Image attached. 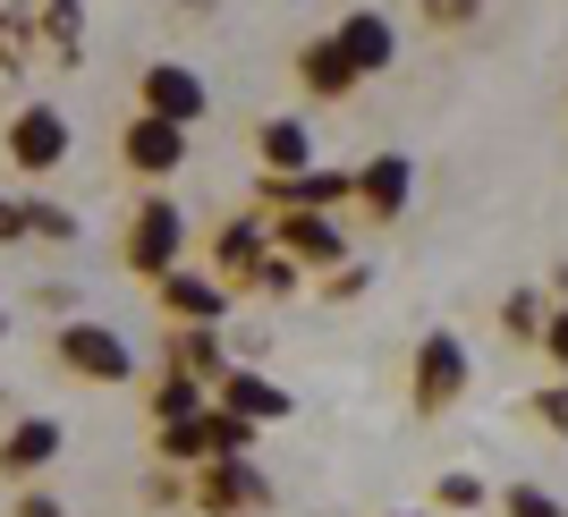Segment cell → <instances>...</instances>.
Returning <instances> with one entry per match:
<instances>
[{
    "label": "cell",
    "instance_id": "1",
    "mask_svg": "<svg viewBox=\"0 0 568 517\" xmlns=\"http://www.w3.org/2000/svg\"><path fill=\"white\" fill-rule=\"evenodd\" d=\"M43 356H51L69 382H94V391L136 382V348H128L111 323H94V314H60V331L43 339Z\"/></svg>",
    "mask_w": 568,
    "mask_h": 517
},
{
    "label": "cell",
    "instance_id": "2",
    "mask_svg": "<svg viewBox=\"0 0 568 517\" xmlns=\"http://www.w3.org/2000/svg\"><path fill=\"white\" fill-rule=\"evenodd\" d=\"M179 255H187V212L170 204L162 187L136 195L128 230H119V263H128L136 281H170V272H179Z\"/></svg>",
    "mask_w": 568,
    "mask_h": 517
},
{
    "label": "cell",
    "instance_id": "3",
    "mask_svg": "<svg viewBox=\"0 0 568 517\" xmlns=\"http://www.w3.org/2000/svg\"><path fill=\"white\" fill-rule=\"evenodd\" d=\"M475 382V356L458 331H425L416 339V382H407V399H416V416H450L458 399H467Z\"/></svg>",
    "mask_w": 568,
    "mask_h": 517
},
{
    "label": "cell",
    "instance_id": "4",
    "mask_svg": "<svg viewBox=\"0 0 568 517\" xmlns=\"http://www.w3.org/2000/svg\"><path fill=\"white\" fill-rule=\"evenodd\" d=\"M69 111H60V102H18V111H9V128H0V153H9V162L26 170V179H51V170L69 162Z\"/></svg>",
    "mask_w": 568,
    "mask_h": 517
},
{
    "label": "cell",
    "instance_id": "5",
    "mask_svg": "<svg viewBox=\"0 0 568 517\" xmlns=\"http://www.w3.org/2000/svg\"><path fill=\"white\" fill-rule=\"evenodd\" d=\"M187 136L195 128H170V119H128L119 128V170L128 179H144V187H162V179H179V162H187Z\"/></svg>",
    "mask_w": 568,
    "mask_h": 517
},
{
    "label": "cell",
    "instance_id": "6",
    "mask_svg": "<svg viewBox=\"0 0 568 517\" xmlns=\"http://www.w3.org/2000/svg\"><path fill=\"white\" fill-rule=\"evenodd\" d=\"M136 111L170 119V128H195V119L213 111V94H204V77H195L187 60H153V69L136 77Z\"/></svg>",
    "mask_w": 568,
    "mask_h": 517
},
{
    "label": "cell",
    "instance_id": "7",
    "mask_svg": "<svg viewBox=\"0 0 568 517\" xmlns=\"http://www.w3.org/2000/svg\"><path fill=\"white\" fill-rule=\"evenodd\" d=\"M60 449H69V433H60L51 416H26V424H9V433H0V484H9V493L43 484V475L60 467Z\"/></svg>",
    "mask_w": 568,
    "mask_h": 517
},
{
    "label": "cell",
    "instance_id": "8",
    "mask_svg": "<svg viewBox=\"0 0 568 517\" xmlns=\"http://www.w3.org/2000/svg\"><path fill=\"white\" fill-rule=\"evenodd\" d=\"M332 43L348 51L356 77H390V69H399V26L382 18V9H348V18L332 26Z\"/></svg>",
    "mask_w": 568,
    "mask_h": 517
},
{
    "label": "cell",
    "instance_id": "9",
    "mask_svg": "<svg viewBox=\"0 0 568 517\" xmlns=\"http://www.w3.org/2000/svg\"><path fill=\"white\" fill-rule=\"evenodd\" d=\"M162 288V314H170V331H221L230 323V297H221V281H204V272H170V281H153Z\"/></svg>",
    "mask_w": 568,
    "mask_h": 517
},
{
    "label": "cell",
    "instance_id": "10",
    "mask_svg": "<svg viewBox=\"0 0 568 517\" xmlns=\"http://www.w3.org/2000/svg\"><path fill=\"white\" fill-rule=\"evenodd\" d=\"M407 195H416V162L407 153H374V162L356 170V204H365V221H399L407 212Z\"/></svg>",
    "mask_w": 568,
    "mask_h": 517
},
{
    "label": "cell",
    "instance_id": "11",
    "mask_svg": "<svg viewBox=\"0 0 568 517\" xmlns=\"http://www.w3.org/2000/svg\"><path fill=\"white\" fill-rule=\"evenodd\" d=\"M195 500H204V517H237V509H263L272 484H263L246 458H213V467L195 475Z\"/></svg>",
    "mask_w": 568,
    "mask_h": 517
},
{
    "label": "cell",
    "instance_id": "12",
    "mask_svg": "<svg viewBox=\"0 0 568 517\" xmlns=\"http://www.w3.org/2000/svg\"><path fill=\"white\" fill-rule=\"evenodd\" d=\"M281 255L306 263V272H348V237L323 212H281Z\"/></svg>",
    "mask_w": 568,
    "mask_h": 517
},
{
    "label": "cell",
    "instance_id": "13",
    "mask_svg": "<svg viewBox=\"0 0 568 517\" xmlns=\"http://www.w3.org/2000/svg\"><path fill=\"white\" fill-rule=\"evenodd\" d=\"M297 85H306V102H348L365 77L348 69V51L332 34H314V43H297Z\"/></svg>",
    "mask_w": 568,
    "mask_h": 517
},
{
    "label": "cell",
    "instance_id": "14",
    "mask_svg": "<svg viewBox=\"0 0 568 517\" xmlns=\"http://www.w3.org/2000/svg\"><path fill=\"white\" fill-rule=\"evenodd\" d=\"M255 162L272 170V179H306L314 170V128L306 119H263L255 128Z\"/></svg>",
    "mask_w": 568,
    "mask_h": 517
},
{
    "label": "cell",
    "instance_id": "15",
    "mask_svg": "<svg viewBox=\"0 0 568 517\" xmlns=\"http://www.w3.org/2000/svg\"><path fill=\"white\" fill-rule=\"evenodd\" d=\"M230 416L237 424H263V416H288V399L272 391V382H255V374H230Z\"/></svg>",
    "mask_w": 568,
    "mask_h": 517
},
{
    "label": "cell",
    "instance_id": "16",
    "mask_svg": "<svg viewBox=\"0 0 568 517\" xmlns=\"http://www.w3.org/2000/svg\"><path fill=\"white\" fill-rule=\"evenodd\" d=\"M26 237L69 246V237H77V212H69V204H43V195H26Z\"/></svg>",
    "mask_w": 568,
    "mask_h": 517
},
{
    "label": "cell",
    "instance_id": "17",
    "mask_svg": "<svg viewBox=\"0 0 568 517\" xmlns=\"http://www.w3.org/2000/svg\"><path fill=\"white\" fill-rule=\"evenodd\" d=\"M416 18H425L433 34H467V26L484 18V0H416Z\"/></svg>",
    "mask_w": 568,
    "mask_h": 517
},
{
    "label": "cell",
    "instance_id": "18",
    "mask_svg": "<svg viewBox=\"0 0 568 517\" xmlns=\"http://www.w3.org/2000/svg\"><path fill=\"white\" fill-rule=\"evenodd\" d=\"M500 517H568V509L544 493V484H509V493H500Z\"/></svg>",
    "mask_w": 568,
    "mask_h": 517
},
{
    "label": "cell",
    "instance_id": "19",
    "mask_svg": "<svg viewBox=\"0 0 568 517\" xmlns=\"http://www.w3.org/2000/svg\"><path fill=\"white\" fill-rule=\"evenodd\" d=\"M170 348L187 356V374H221V348H213V331H170Z\"/></svg>",
    "mask_w": 568,
    "mask_h": 517
},
{
    "label": "cell",
    "instance_id": "20",
    "mask_svg": "<svg viewBox=\"0 0 568 517\" xmlns=\"http://www.w3.org/2000/svg\"><path fill=\"white\" fill-rule=\"evenodd\" d=\"M9 517H69V500L51 493V484H26V493L9 500Z\"/></svg>",
    "mask_w": 568,
    "mask_h": 517
},
{
    "label": "cell",
    "instance_id": "21",
    "mask_svg": "<svg viewBox=\"0 0 568 517\" xmlns=\"http://www.w3.org/2000/svg\"><path fill=\"white\" fill-rule=\"evenodd\" d=\"M153 407H162V424H170V416L187 424V416H195V382H187V374H179V382H162V391H153Z\"/></svg>",
    "mask_w": 568,
    "mask_h": 517
},
{
    "label": "cell",
    "instance_id": "22",
    "mask_svg": "<svg viewBox=\"0 0 568 517\" xmlns=\"http://www.w3.org/2000/svg\"><path fill=\"white\" fill-rule=\"evenodd\" d=\"M433 500H442V509H475L484 484H475V475H450V484H433Z\"/></svg>",
    "mask_w": 568,
    "mask_h": 517
},
{
    "label": "cell",
    "instance_id": "23",
    "mask_svg": "<svg viewBox=\"0 0 568 517\" xmlns=\"http://www.w3.org/2000/svg\"><path fill=\"white\" fill-rule=\"evenodd\" d=\"M9 237H26V204H9V195H0V246H9Z\"/></svg>",
    "mask_w": 568,
    "mask_h": 517
},
{
    "label": "cell",
    "instance_id": "24",
    "mask_svg": "<svg viewBox=\"0 0 568 517\" xmlns=\"http://www.w3.org/2000/svg\"><path fill=\"white\" fill-rule=\"evenodd\" d=\"M544 339H551V356H560V365H568V314H560V323L544 331Z\"/></svg>",
    "mask_w": 568,
    "mask_h": 517
},
{
    "label": "cell",
    "instance_id": "25",
    "mask_svg": "<svg viewBox=\"0 0 568 517\" xmlns=\"http://www.w3.org/2000/svg\"><path fill=\"white\" fill-rule=\"evenodd\" d=\"M0 339H9V314H0Z\"/></svg>",
    "mask_w": 568,
    "mask_h": 517
},
{
    "label": "cell",
    "instance_id": "26",
    "mask_svg": "<svg viewBox=\"0 0 568 517\" xmlns=\"http://www.w3.org/2000/svg\"><path fill=\"white\" fill-rule=\"evenodd\" d=\"M399 517H416V509H399Z\"/></svg>",
    "mask_w": 568,
    "mask_h": 517
}]
</instances>
